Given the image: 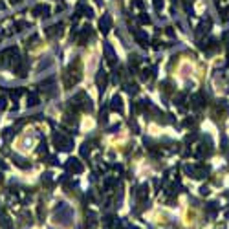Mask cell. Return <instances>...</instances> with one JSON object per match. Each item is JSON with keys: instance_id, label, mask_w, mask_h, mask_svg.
I'll return each instance as SVG.
<instances>
[{"instance_id": "6da1fadb", "label": "cell", "mask_w": 229, "mask_h": 229, "mask_svg": "<svg viewBox=\"0 0 229 229\" xmlns=\"http://www.w3.org/2000/svg\"><path fill=\"white\" fill-rule=\"evenodd\" d=\"M33 13H35V15H44V17H48L50 11H48V8H46V6H37V8L33 9Z\"/></svg>"}, {"instance_id": "7a4b0ae2", "label": "cell", "mask_w": 229, "mask_h": 229, "mask_svg": "<svg viewBox=\"0 0 229 229\" xmlns=\"http://www.w3.org/2000/svg\"><path fill=\"white\" fill-rule=\"evenodd\" d=\"M9 2H11V4H17V2H20V0H9Z\"/></svg>"}]
</instances>
